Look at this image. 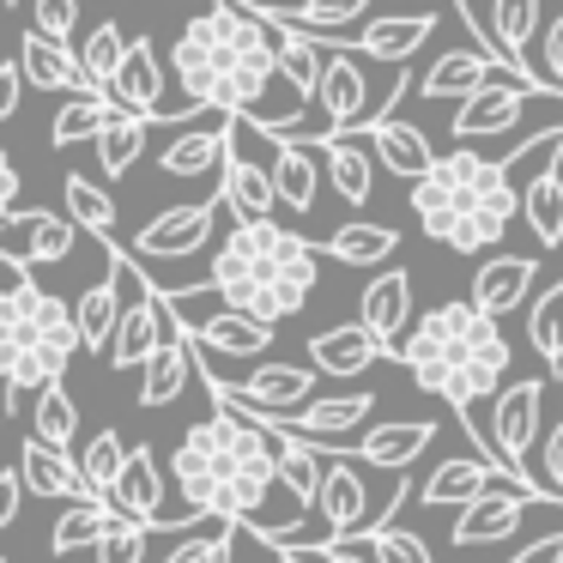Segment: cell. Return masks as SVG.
Wrapping results in <instances>:
<instances>
[{
  "instance_id": "1",
  "label": "cell",
  "mask_w": 563,
  "mask_h": 563,
  "mask_svg": "<svg viewBox=\"0 0 563 563\" xmlns=\"http://www.w3.org/2000/svg\"><path fill=\"white\" fill-rule=\"evenodd\" d=\"M170 74L200 110L249 115L261 134H297L303 98L279 74V31L249 13L243 0H219L200 19H188L170 49Z\"/></svg>"
},
{
  "instance_id": "2",
  "label": "cell",
  "mask_w": 563,
  "mask_h": 563,
  "mask_svg": "<svg viewBox=\"0 0 563 563\" xmlns=\"http://www.w3.org/2000/svg\"><path fill=\"white\" fill-rule=\"evenodd\" d=\"M285 437L261 418L212 400V418L183 430L170 454V485L188 497V509L224 515V521H261V503L279 485Z\"/></svg>"
},
{
  "instance_id": "3",
  "label": "cell",
  "mask_w": 563,
  "mask_h": 563,
  "mask_svg": "<svg viewBox=\"0 0 563 563\" xmlns=\"http://www.w3.org/2000/svg\"><path fill=\"white\" fill-rule=\"evenodd\" d=\"M509 158H478V152H442L424 176L412 183V219L430 243L454 255H485L509 236L521 219V188L509 183Z\"/></svg>"
},
{
  "instance_id": "4",
  "label": "cell",
  "mask_w": 563,
  "mask_h": 563,
  "mask_svg": "<svg viewBox=\"0 0 563 563\" xmlns=\"http://www.w3.org/2000/svg\"><path fill=\"white\" fill-rule=\"evenodd\" d=\"M400 364L412 369L418 388L437 394L442 406H454V418H461L490 388H503V376H509V340H503L490 309L461 297V303H437L430 316L412 321V333L400 345Z\"/></svg>"
},
{
  "instance_id": "5",
  "label": "cell",
  "mask_w": 563,
  "mask_h": 563,
  "mask_svg": "<svg viewBox=\"0 0 563 563\" xmlns=\"http://www.w3.org/2000/svg\"><path fill=\"white\" fill-rule=\"evenodd\" d=\"M316 279H321L316 249L279 219L231 224V236L212 249V267H207V285L224 303L249 309V316L273 321V328L303 316V303L316 297Z\"/></svg>"
},
{
  "instance_id": "6",
  "label": "cell",
  "mask_w": 563,
  "mask_h": 563,
  "mask_svg": "<svg viewBox=\"0 0 563 563\" xmlns=\"http://www.w3.org/2000/svg\"><path fill=\"white\" fill-rule=\"evenodd\" d=\"M0 267H7V291H0V382L7 388H0V406L13 412L19 394L62 382L86 340H79L74 303L43 291L25 261L0 255Z\"/></svg>"
},
{
  "instance_id": "7",
  "label": "cell",
  "mask_w": 563,
  "mask_h": 563,
  "mask_svg": "<svg viewBox=\"0 0 563 563\" xmlns=\"http://www.w3.org/2000/svg\"><path fill=\"white\" fill-rule=\"evenodd\" d=\"M236 412H243V406H236ZM369 412H376V394L352 388V394L309 400V406H297V412H249V418H261V424L279 430V437H303V442H316V449H340L345 437H357V430L369 424Z\"/></svg>"
},
{
  "instance_id": "8",
  "label": "cell",
  "mask_w": 563,
  "mask_h": 563,
  "mask_svg": "<svg viewBox=\"0 0 563 563\" xmlns=\"http://www.w3.org/2000/svg\"><path fill=\"white\" fill-rule=\"evenodd\" d=\"M200 382L212 388V400H231V406H243V412H297V406H309L321 369L316 364H261V369H249L243 382L200 369Z\"/></svg>"
},
{
  "instance_id": "9",
  "label": "cell",
  "mask_w": 563,
  "mask_h": 563,
  "mask_svg": "<svg viewBox=\"0 0 563 563\" xmlns=\"http://www.w3.org/2000/svg\"><path fill=\"white\" fill-rule=\"evenodd\" d=\"M545 503H563L551 485H497L485 490V497H473L461 509V521H454V545H503L509 533H521V521L533 509H545Z\"/></svg>"
},
{
  "instance_id": "10",
  "label": "cell",
  "mask_w": 563,
  "mask_h": 563,
  "mask_svg": "<svg viewBox=\"0 0 563 563\" xmlns=\"http://www.w3.org/2000/svg\"><path fill=\"white\" fill-rule=\"evenodd\" d=\"M219 207H224V195H207V200H188V207L152 212V219L134 231V243H128V249H134L140 261H188V255H200V249L212 243Z\"/></svg>"
},
{
  "instance_id": "11",
  "label": "cell",
  "mask_w": 563,
  "mask_h": 563,
  "mask_svg": "<svg viewBox=\"0 0 563 563\" xmlns=\"http://www.w3.org/2000/svg\"><path fill=\"white\" fill-rule=\"evenodd\" d=\"M170 303H176V316H183V328L219 357H261L273 345V321L249 316V309L224 303V297H219V309H195V297L170 291Z\"/></svg>"
},
{
  "instance_id": "12",
  "label": "cell",
  "mask_w": 563,
  "mask_h": 563,
  "mask_svg": "<svg viewBox=\"0 0 563 563\" xmlns=\"http://www.w3.org/2000/svg\"><path fill=\"white\" fill-rule=\"evenodd\" d=\"M219 195H224V212H231L236 224L273 219V207H285L273 170L249 158V122L243 115H231V158H224V170H219Z\"/></svg>"
},
{
  "instance_id": "13",
  "label": "cell",
  "mask_w": 563,
  "mask_h": 563,
  "mask_svg": "<svg viewBox=\"0 0 563 563\" xmlns=\"http://www.w3.org/2000/svg\"><path fill=\"white\" fill-rule=\"evenodd\" d=\"M527 98H551V91H539L533 79H521V74H503V79H490V86H478L473 98H461V110H454V140L509 134L527 115Z\"/></svg>"
},
{
  "instance_id": "14",
  "label": "cell",
  "mask_w": 563,
  "mask_h": 563,
  "mask_svg": "<svg viewBox=\"0 0 563 563\" xmlns=\"http://www.w3.org/2000/svg\"><path fill=\"white\" fill-rule=\"evenodd\" d=\"M545 388H551V382L521 376V382H509V388H497V406H490V437H497L503 461H509L521 478H533V473H527V454H533V437H539Z\"/></svg>"
},
{
  "instance_id": "15",
  "label": "cell",
  "mask_w": 563,
  "mask_h": 563,
  "mask_svg": "<svg viewBox=\"0 0 563 563\" xmlns=\"http://www.w3.org/2000/svg\"><path fill=\"white\" fill-rule=\"evenodd\" d=\"M224 158H231V110H200L195 128L170 134V146L158 152V170L176 183H195V176L224 170Z\"/></svg>"
},
{
  "instance_id": "16",
  "label": "cell",
  "mask_w": 563,
  "mask_h": 563,
  "mask_svg": "<svg viewBox=\"0 0 563 563\" xmlns=\"http://www.w3.org/2000/svg\"><path fill=\"white\" fill-rule=\"evenodd\" d=\"M79 243V224L62 219V212H0V255L13 261H67Z\"/></svg>"
},
{
  "instance_id": "17",
  "label": "cell",
  "mask_w": 563,
  "mask_h": 563,
  "mask_svg": "<svg viewBox=\"0 0 563 563\" xmlns=\"http://www.w3.org/2000/svg\"><path fill=\"white\" fill-rule=\"evenodd\" d=\"M321 110H328V122H333V134H345V128H369L376 122V91H369V79H364V67H357V55L345 49H328V74H321Z\"/></svg>"
},
{
  "instance_id": "18",
  "label": "cell",
  "mask_w": 563,
  "mask_h": 563,
  "mask_svg": "<svg viewBox=\"0 0 563 563\" xmlns=\"http://www.w3.org/2000/svg\"><path fill=\"white\" fill-rule=\"evenodd\" d=\"M357 321H364V328L382 340V352L400 357L406 333H412V279H406L400 267L376 273V279L357 291Z\"/></svg>"
},
{
  "instance_id": "19",
  "label": "cell",
  "mask_w": 563,
  "mask_h": 563,
  "mask_svg": "<svg viewBox=\"0 0 563 563\" xmlns=\"http://www.w3.org/2000/svg\"><path fill=\"white\" fill-rule=\"evenodd\" d=\"M321 527H328V545L333 539H357L369 527V485L345 449H328V485H321V503H316Z\"/></svg>"
},
{
  "instance_id": "20",
  "label": "cell",
  "mask_w": 563,
  "mask_h": 563,
  "mask_svg": "<svg viewBox=\"0 0 563 563\" xmlns=\"http://www.w3.org/2000/svg\"><path fill=\"white\" fill-rule=\"evenodd\" d=\"M503 74H521V67L503 62V55H478V49H442L437 62L424 67L418 91H424V98H473L478 86H490V79H503ZM521 79H533V74H521ZM539 91H551V86H539Z\"/></svg>"
},
{
  "instance_id": "21",
  "label": "cell",
  "mask_w": 563,
  "mask_h": 563,
  "mask_svg": "<svg viewBox=\"0 0 563 563\" xmlns=\"http://www.w3.org/2000/svg\"><path fill=\"white\" fill-rule=\"evenodd\" d=\"M19 62H25V79L37 91H67V98L98 91L86 74V62H79V49H67V37H49V31H37V25L19 37Z\"/></svg>"
},
{
  "instance_id": "22",
  "label": "cell",
  "mask_w": 563,
  "mask_h": 563,
  "mask_svg": "<svg viewBox=\"0 0 563 563\" xmlns=\"http://www.w3.org/2000/svg\"><path fill=\"white\" fill-rule=\"evenodd\" d=\"M321 146V164H328V183H333V195L345 200V207H369L376 200V140L369 134H328V140H316Z\"/></svg>"
},
{
  "instance_id": "23",
  "label": "cell",
  "mask_w": 563,
  "mask_h": 563,
  "mask_svg": "<svg viewBox=\"0 0 563 563\" xmlns=\"http://www.w3.org/2000/svg\"><path fill=\"white\" fill-rule=\"evenodd\" d=\"M497 485H533V478H521V473H503V466H478V461H437L430 466V478H424V490H418V503L424 509H449V503H473V497H485V490H497Z\"/></svg>"
},
{
  "instance_id": "24",
  "label": "cell",
  "mask_w": 563,
  "mask_h": 563,
  "mask_svg": "<svg viewBox=\"0 0 563 563\" xmlns=\"http://www.w3.org/2000/svg\"><path fill=\"white\" fill-rule=\"evenodd\" d=\"M122 309H128V273H122V249H110V273H103V279H91L86 291H79V303H74V316H79V340H86L91 352H98V345L110 352Z\"/></svg>"
},
{
  "instance_id": "25",
  "label": "cell",
  "mask_w": 563,
  "mask_h": 563,
  "mask_svg": "<svg viewBox=\"0 0 563 563\" xmlns=\"http://www.w3.org/2000/svg\"><path fill=\"white\" fill-rule=\"evenodd\" d=\"M527 291H533V261L527 255H485L473 273V285H466V297H473L478 309H490V316H515V309L527 303Z\"/></svg>"
},
{
  "instance_id": "26",
  "label": "cell",
  "mask_w": 563,
  "mask_h": 563,
  "mask_svg": "<svg viewBox=\"0 0 563 563\" xmlns=\"http://www.w3.org/2000/svg\"><path fill=\"white\" fill-rule=\"evenodd\" d=\"M382 352V340L364 328V321H340V328H321L316 340H309V364L321 369V376H364Z\"/></svg>"
},
{
  "instance_id": "27",
  "label": "cell",
  "mask_w": 563,
  "mask_h": 563,
  "mask_svg": "<svg viewBox=\"0 0 563 563\" xmlns=\"http://www.w3.org/2000/svg\"><path fill=\"white\" fill-rule=\"evenodd\" d=\"M273 140V183H279V200L291 212H309L321 200V170L328 164H316V140H297V134H267Z\"/></svg>"
},
{
  "instance_id": "28",
  "label": "cell",
  "mask_w": 563,
  "mask_h": 563,
  "mask_svg": "<svg viewBox=\"0 0 563 563\" xmlns=\"http://www.w3.org/2000/svg\"><path fill=\"white\" fill-rule=\"evenodd\" d=\"M430 31H437V13H388V19H369L352 49H364L382 67H406L430 43Z\"/></svg>"
},
{
  "instance_id": "29",
  "label": "cell",
  "mask_w": 563,
  "mask_h": 563,
  "mask_svg": "<svg viewBox=\"0 0 563 563\" xmlns=\"http://www.w3.org/2000/svg\"><path fill=\"white\" fill-rule=\"evenodd\" d=\"M430 442H437V424H424V418H388V424L357 437V461L382 466V473H406Z\"/></svg>"
},
{
  "instance_id": "30",
  "label": "cell",
  "mask_w": 563,
  "mask_h": 563,
  "mask_svg": "<svg viewBox=\"0 0 563 563\" xmlns=\"http://www.w3.org/2000/svg\"><path fill=\"white\" fill-rule=\"evenodd\" d=\"M188 376H200L195 352H188V328L176 321L170 333H164V345L146 357V369H140V406H170L176 394L188 388Z\"/></svg>"
},
{
  "instance_id": "31",
  "label": "cell",
  "mask_w": 563,
  "mask_h": 563,
  "mask_svg": "<svg viewBox=\"0 0 563 563\" xmlns=\"http://www.w3.org/2000/svg\"><path fill=\"white\" fill-rule=\"evenodd\" d=\"M110 503L128 515V521H146V527H170L164 521V473H158V454L152 449H134L122 466V478H115Z\"/></svg>"
},
{
  "instance_id": "32",
  "label": "cell",
  "mask_w": 563,
  "mask_h": 563,
  "mask_svg": "<svg viewBox=\"0 0 563 563\" xmlns=\"http://www.w3.org/2000/svg\"><path fill=\"white\" fill-rule=\"evenodd\" d=\"M110 98L122 103V110H140V115H152L158 122V110H164V67H158V55H152V37H134L128 43V62H122V74L110 79Z\"/></svg>"
},
{
  "instance_id": "33",
  "label": "cell",
  "mask_w": 563,
  "mask_h": 563,
  "mask_svg": "<svg viewBox=\"0 0 563 563\" xmlns=\"http://www.w3.org/2000/svg\"><path fill=\"white\" fill-rule=\"evenodd\" d=\"M369 140H376V158L388 164V176H406V183H418V176L437 164V146L424 140V128L400 122L394 110H382L376 122H369Z\"/></svg>"
},
{
  "instance_id": "34",
  "label": "cell",
  "mask_w": 563,
  "mask_h": 563,
  "mask_svg": "<svg viewBox=\"0 0 563 563\" xmlns=\"http://www.w3.org/2000/svg\"><path fill=\"white\" fill-rule=\"evenodd\" d=\"M19 473H25V485L37 490V497H91L86 466H79L67 449H55V442L31 437L25 449H19Z\"/></svg>"
},
{
  "instance_id": "35",
  "label": "cell",
  "mask_w": 563,
  "mask_h": 563,
  "mask_svg": "<svg viewBox=\"0 0 563 563\" xmlns=\"http://www.w3.org/2000/svg\"><path fill=\"white\" fill-rule=\"evenodd\" d=\"M558 158H551L545 170H533V183L521 188V224H527V236H533L539 249L563 243V164Z\"/></svg>"
},
{
  "instance_id": "36",
  "label": "cell",
  "mask_w": 563,
  "mask_h": 563,
  "mask_svg": "<svg viewBox=\"0 0 563 563\" xmlns=\"http://www.w3.org/2000/svg\"><path fill=\"white\" fill-rule=\"evenodd\" d=\"M279 31V74L285 86L297 91V98H321V74H328V49L333 43H321L316 31H297V25H273Z\"/></svg>"
},
{
  "instance_id": "37",
  "label": "cell",
  "mask_w": 563,
  "mask_h": 563,
  "mask_svg": "<svg viewBox=\"0 0 563 563\" xmlns=\"http://www.w3.org/2000/svg\"><path fill=\"white\" fill-rule=\"evenodd\" d=\"M369 7H376V0H291V7H249V13H261L267 25H297V31H316V37H328V31L357 25Z\"/></svg>"
},
{
  "instance_id": "38",
  "label": "cell",
  "mask_w": 563,
  "mask_h": 563,
  "mask_svg": "<svg viewBox=\"0 0 563 563\" xmlns=\"http://www.w3.org/2000/svg\"><path fill=\"white\" fill-rule=\"evenodd\" d=\"M146 134H152V115L122 110V103L110 110V122H103V134H98V164H103V176H110V183H122V176L140 164Z\"/></svg>"
},
{
  "instance_id": "39",
  "label": "cell",
  "mask_w": 563,
  "mask_h": 563,
  "mask_svg": "<svg viewBox=\"0 0 563 563\" xmlns=\"http://www.w3.org/2000/svg\"><path fill=\"white\" fill-rule=\"evenodd\" d=\"M533 31H539V0H490V43H497V55L515 62L521 74H533V55H527ZM539 86H545V79H539Z\"/></svg>"
},
{
  "instance_id": "40",
  "label": "cell",
  "mask_w": 563,
  "mask_h": 563,
  "mask_svg": "<svg viewBox=\"0 0 563 563\" xmlns=\"http://www.w3.org/2000/svg\"><path fill=\"white\" fill-rule=\"evenodd\" d=\"M394 249H400V236L388 224H369V219H352L328 236V255L340 267H394Z\"/></svg>"
},
{
  "instance_id": "41",
  "label": "cell",
  "mask_w": 563,
  "mask_h": 563,
  "mask_svg": "<svg viewBox=\"0 0 563 563\" xmlns=\"http://www.w3.org/2000/svg\"><path fill=\"white\" fill-rule=\"evenodd\" d=\"M110 110H115V98L110 91H79V98H67L62 110H55V122H49V146L55 152H67V146H86V140H98L103 134V122H110Z\"/></svg>"
},
{
  "instance_id": "42",
  "label": "cell",
  "mask_w": 563,
  "mask_h": 563,
  "mask_svg": "<svg viewBox=\"0 0 563 563\" xmlns=\"http://www.w3.org/2000/svg\"><path fill=\"white\" fill-rule=\"evenodd\" d=\"M115 515H122V509H115L110 497H74V509H67L62 521H55V533H49V551H55V558H67V551L98 545L103 527H110Z\"/></svg>"
},
{
  "instance_id": "43",
  "label": "cell",
  "mask_w": 563,
  "mask_h": 563,
  "mask_svg": "<svg viewBox=\"0 0 563 563\" xmlns=\"http://www.w3.org/2000/svg\"><path fill=\"white\" fill-rule=\"evenodd\" d=\"M527 340L545 357L551 376H563V279H551L545 291L527 303Z\"/></svg>"
},
{
  "instance_id": "44",
  "label": "cell",
  "mask_w": 563,
  "mask_h": 563,
  "mask_svg": "<svg viewBox=\"0 0 563 563\" xmlns=\"http://www.w3.org/2000/svg\"><path fill=\"white\" fill-rule=\"evenodd\" d=\"M128 43H134V37H122V25H115V19H98V25L79 37V62H86V74H91V86H98V91H110V79L122 74Z\"/></svg>"
},
{
  "instance_id": "45",
  "label": "cell",
  "mask_w": 563,
  "mask_h": 563,
  "mask_svg": "<svg viewBox=\"0 0 563 563\" xmlns=\"http://www.w3.org/2000/svg\"><path fill=\"white\" fill-rule=\"evenodd\" d=\"M231 527L224 515H200L183 527V545L164 551V563H231Z\"/></svg>"
},
{
  "instance_id": "46",
  "label": "cell",
  "mask_w": 563,
  "mask_h": 563,
  "mask_svg": "<svg viewBox=\"0 0 563 563\" xmlns=\"http://www.w3.org/2000/svg\"><path fill=\"white\" fill-rule=\"evenodd\" d=\"M31 437L55 442V449H67V442L79 437V406H74V394H67L62 382L37 388V406H31Z\"/></svg>"
},
{
  "instance_id": "47",
  "label": "cell",
  "mask_w": 563,
  "mask_h": 563,
  "mask_svg": "<svg viewBox=\"0 0 563 563\" xmlns=\"http://www.w3.org/2000/svg\"><path fill=\"white\" fill-rule=\"evenodd\" d=\"M62 195H67V219H74L79 231H91V236H110L115 231V195H110V188H98L91 176H67Z\"/></svg>"
},
{
  "instance_id": "48",
  "label": "cell",
  "mask_w": 563,
  "mask_h": 563,
  "mask_svg": "<svg viewBox=\"0 0 563 563\" xmlns=\"http://www.w3.org/2000/svg\"><path fill=\"white\" fill-rule=\"evenodd\" d=\"M128 442H122V430H98V437H86V449H79V466H86V485H91V497H110L115 490V478H122V466H128Z\"/></svg>"
},
{
  "instance_id": "49",
  "label": "cell",
  "mask_w": 563,
  "mask_h": 563,
  "mask_svg": "<svg viewBox=\"0 0 563 563\" xmlns=\"http://www.w3.org/2000/svg\"><path fill=\"white\" fill-rule=\"evenodd\" d=\"M357 539H369V558H376V563H437V551H430L424 539L406 533V527H394V521L364 527Z\"/></svg>"
},
{
  "instance_id": "50",
  "label": "cell",
  "mask_w": 563,
  "mask_h": 563,
  "mask_svg": "<svg viewBox=\"0 0 563 563\" xmlns=\"http://www.w3.org/2000/svg\"><path fill=\"white\" fill-rule=\"evenodd\" d=\"M146 539H152L146 521L115 515V521L103 527V539H98V563H146Z\"/></svg>"
},
{
  "instance_id": "51",
  "label": "cell",
  "mask_w": 563,
  "mask_h": 563,
  "mask_svg": "<svg viewBox=\"0 0 563 563\" xmlns=\"http://www.w3.org/2000/svg\"><path fill=\"white\" fill-rule=\"evenodd\" d=\"M31 25L49 37H74L79 25V0H31Z\"/></svg>"
},
{
  "instance_id": "52",
  "label": "cell",
  "mask_w": 563,
  "mask_h": 563,
  "mask_svg": "<svg viewBox=\"0 0 563 563\" xmlns=\"http://www.w3.org/2000/svg\"><path fill=\"white\" fill-rule=\"evenodd\" d=\"M31 79H25V62H0V115H19V91H25Z\"/></svg>"
},
{
  "instance_id": "53",
  "label": "cell",
  "mask_w": 563,
  "mask_h": 563,
  "mask_svg": "<svg viewBox=\"0 0 563 563\" xmlns=\"http://www.w3.org/2000/svg\"><path fill=\"white\" fill-rule=\"evenodd\" d=\"M545 86L563 91V13L545 25Z\"/></svg>"
},
{
  "instance_id": "54",
  "label": "cell",
  "mask_w": 563,
  "mask_h": 563,
  "mask_svg": "<svg viewBox=\"0 0 563 563\" xmlns=\"http://www.w3.org/2000/svg\"><path fill=\"white\" fill-rule=\"evenodd\" d=\"M25 473H19V466H13V473H0V527H13L19 521V497H25Z\"/></svg>"
},
{
  "instance_id": "55",
  "label": "cell",
  "mask_w": 563,
  "mask_h": 563,
  "mask_svg": "<svg viewBox=\"0 0 563 563\" xmlns=\"http://www.w3.org/2000/svg\"><path fill=\"white\" fill-rule=\"evenodd\" d=\"M539 466H545V478H551V490L563 497V424L545 437V454H539Z\"/></svg>"
},
{
  "instance_id": "56",
  "label": "cell",
  "mask_w": 563,
  "mask_h": 563,
  "mask_svg": "<svg viewBox=\"0 0 563 563\" xmlns=\"http://www.w3.org/2000/svg\"><path fill=\"white\" fill-rule=\"evenodd\" d=\"M19 195H25V188H19V164L0 158V212H19Z\"/></svg>"
},
{
  "instance_id": "57",
  "label": "cell",
  "mask_w": 563,
  "mask_h": 563,
  "mask_svg": "<svg viewBox=\"0 0 563 563\" xmlns=\"http://www.w3.org/2000/svg\"><path fill=\"white\" fill-rule=\"evenodd\" d=\"M321 563H376V558H364L352 539H333V545H321Z\"/></svg>"
},
{
  "instance_id": "58",
  "label": "cell",
  "mask_w": 563,
  "mask_h": 563,
  "mask_svg": "<svg viewBox=\"0 0 563 563\" xmlns=\"http://www.w3.org/2000/svg\"><path fill=\"white\" fill-rule=\"evenodd\" d=\"M454 7H461V13H466V25H473L478 37L490 43V13H485V7H478V0H454Z\"/></svg>"
},
{
  "instance_id": "59",
  "label": "cell",
  "mask_w": 563,
  "mask_h": 563,
  "mask_svg": "<svg viewBox=\"0 0 563 563\" xmlns=\"http://www.w3.org/2000/svg\"><path fill=\"white\" fill-rule=\"evenodd\" d=\"M273 563H309V558L297 545H273Z\"/></svg>"
},
{
  "instance_id": "60",
  "label": "cell",
  "mask_w": 563,
  "mask_h": 563,
  "mask_svg": "<svg viewBox=\"0 0 563 563\" xmlns=\"http://www.w3.org/2000/svg\"><path fill=\"white\" fill-rule=\"evenodd\" d=\"M243 7H291V0H243Z\"/></svg>"
},
{
  "instance_id": "61",
  "label": "cell",
  "mask_w": 563,
  "mask_h": 563,
  "mask_svg": "<svg viewBox=\"0 0 563 563\" xmlns=\"http://www.w3.org/2000/svg\"><path fill=\"white\" fill-rule=\"evenodd\" d=\"M558 558H563V551H558ZM558 558H551V563H558Z\"/></svg>"
},
{
  "instance_id": "62",
  "label": "cell",
  "mask_w": 563,
  "mask_h": 563,
  "mask_svg": "<svg viewBox=\"0 0 563 563\" xmlns=\"http://www.w3.org/2000/svg\"><path fill=\"white\" fill-rule=\"evenodd\" d=\"M558 164H563V158H558Z\"/></svg>"
},
{
  "instance_id": "63",
  "label": "cell",
  "mask_w": 563,
  "mask_h": 563,
  "mask_svg": "<svg viewBox=\"0 0 563 563\" xmlns=\"http://www.w3.org/2000/svg\"><path fill=\"white\" fill-rule=\"evenodd\" d=\"M558 563H563V558H558Z\"/></svg>"
}]
</instances>
